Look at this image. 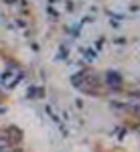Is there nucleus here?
<instances>
[{
	"label": "nucleus",
	"mask_w": 140,
	"mask_h": 152,
	"mask_svg": "<svg viewBox=\"0 0 140 152\" xmlns=\"http://www.w3.org/2000/svg\"><path fill=\"white\" fill-rule=\"evenodd\" d=\"M106 81H108V87H112V89H120V85H122V75H120L118 71H108Z\"/></svg>",
	"instance_id": "1"
},
{
	"label": "nucleus",
	"mask_w": 140,
	"mask_h": 152,
	"mask_svg": "<svg viewBox=\"0 0 140 152\" xmlns=\"http://www.w3.org/2000/svg\"><path fill=\"white\" fill-rule=\"evenodd\" d=\"M138 112H140V107H138Z\"/></svg>",
	"instance_id": "2"
}]
</instances>
